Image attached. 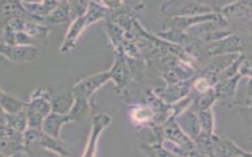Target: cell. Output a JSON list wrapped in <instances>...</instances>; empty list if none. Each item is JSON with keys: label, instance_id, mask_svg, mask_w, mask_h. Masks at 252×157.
Returning a JSON list of instances; mask_svg holds the SVG:
<instances>
[{"label": "cell", "instance_id": "6da1fadb", "mask_svg": "<svg viewBox=\"0 0 252 157\" xmlns=\"http://www.w3.org/2000/svg\"><path fill=\"white\" fill-rule=\"evenodd\" d=\"M52 96L46 89L35 88L26 102L28 128L41 129L43 120L52 112Z\"/></svg>", "mask_w": 252, "mask_h": 157}, {"label": "cell", "instance_id": "7a4b0ae2", "mask_svg": "<svg viewBox=\"0 0 252 157\" xmlns=\"http://www.w3.org/2000/svg\"><path fill=\"white\" fill-rule=\"evenodd\" d=\"M110 80V75L108 71H102L90 76H87L78 80L70 89L74 98L82 97L91 99L93 94L106 82Z\"/></svg>", "mask_w": 252, "mask_h": 157}, {"label": "cell", "instance_id": "3957f363", "mask_svg": "<svg viewBox=\"0 0 252 157\" xmlns=\"http://www.w3.org/2000/svg\"><path fill=\"white\" fill-rule=\"evenodd\" d=\"M111 117L106 113H97L92 118V126L90 135L82 157H95L97 150V143L102 132L111 124Z\"/></svg>", "mask_w": 252, "mask_h": 157}, {"label": "cell", "instance_id": "277c9868", "mask_svg": "<svg viewBox=\"0 0 252 157\" xmlns=\"http://www.w3.org/2000/svg\"><path fill=\"white\" fill-rule=\"evenodd\" d=\"M0 54L13 63H30L36 59L37 48L32 45H9L0 42Z\"/></svg>", "mask_w": 252, "mask_h": 157}, {"label": "cell", "instance_id": "5b68a950", "mask_svg": "<svg viewBox=\"0 0 252 157\" xmlns=\"http://www.w3.org/2000/svg\"><path fill=\"white\" fill-rule=\"evenodd\" d=\"M110 80L115 84L116 92H121L130 77V68L127 63V57L124 55L121 48L115 50V57L111 68L108 70Z\"/></svg>", "mask_w": 252, "mask_h": 157}, {"label": "cell", "instance_id": "8992f818", "mask_svg": "<svg viewBox=\"0 0 252 157\" xmlns=\"http://www.w3.org/2000/svg\"><path fill=\"white\" fill-rule=\"evenodd\" d=\"M0 151L7 157H16L26 152L24 133L7 126L5 135L0 138Z\"/></svg>", "mask_w": 252, "mask_h": 157}, {"label": "cell", "instance_id": "52a82bcc", "mask_svg": "<svg viewBox=\"0 0 252 157\" xmlns=\"http://www.w3.org/2000/svg\"><path fill=\"white\" fill-rule=\"evenodd\" d=\"M86 27H87V24H86L85 16L75 18L74 20L71 21L69 28L59 48V51L61 54L68 53L76 47L77 41Z\"/></svg>", "mask_w": 252, "mask_h": 157}, {"label": "cell", "instance_id": "ba28073f", "mask_svg": "<svg viewBox=\"0 0 252 157\" xmlns=\"http://www.w3.org/2000/svg\"><path fill=\"white\" fill-rule=\"evenodd\" d=\"M204 8L207 7L193 2H164L160 6L161 12L169 16H188L209 11Z\"/></svg>", "mask_w": 252, "mask_h": 157}, {"label": "cell", "instance_id": "9c48e42d", "mask_svg": "<svg viewBox=\"0 0 252 157\" xmlns=\"http://www.w3.org/2000/svg\"><path fill=\"white\" fill-rule=\"evenodd\" d=\"M67 123H70L67 115L59 114V113L52 111L43 120V123L41 126V131L45 134H47L53 138L59 139L61 129H62L63 125H65Z\"/></svg>", "mask_w": 252, "mask_h": 157}, {"label": "cell", "instance_id": "30bf717a", "mask_svg": "<svg viewBox=\"0 0 252 157\" xmlns=\"http://www.w3.org/2000/svg\"><path fill=\"white\" fill-rule=\"evenodd\" d=\"M59 1H22L26 11L42 24H44V19L55 9Z\"/></svg>", "mask_w": 252, "mask_h": 157}, {"label": "cell", "instance_id": "8fae6325", "mask_svg": "<svg viewBox=\"0 0 252 157\" xmlns=\"http://www.w3.org/2000/svg\"><path fill=\"white\" fill-rule=\"evenodd\" d=\"M0 13L7 21L9 19H23L26 21L38 22L34 17L30 15L24 8L22 1H4L0 3ZM39 23V22H38Z\"/></svg>", "mask_w": 252, "mask_h": 157}, {"label": "cell", "instance_id": "7c38bea8", "mask_svg": "<svg viewBox=\"0 0 252 157\" xmlns=\"http://www.w3.org/2000/svg\"><path fill=\"white\" fill-rule=\"evenodd\" d=\"M71 21L69 1H59L55 9L44 19V25H60Z\"/></svg>", "mask_w": 252, "mask_h": 157}, {"label": "cell", "instance_id": "4fadbf2b", "mask_svg": "<svg viewBox=\"0 0 252 157\" xmlns=\"http://www.w3.org/2000/svg\"><path fill=\"white\" fill-rule=\"evenodd\" d=\"M92 111L91 99L77 97L74 100V103L68 112L67 116L70 122H79L88 117Z\"/></svg>", "mask_w": 252, "mask_h": 157}, {"label": "cell", "instance_id": "5bb4252c", "mask_svg": "<svg viewBox=\"0 0 252 157\" xmlns=\"http://www.w3.org/2000/svg\"><path fill=\"white\" fill-rule=\"evenodd\" d=\"M37 145L41 146L42 148L51 151L53 153H55L56 155L63 157V156H71L69 149L64 145L63 141L59 138H53L47 134H45L42 131L41 136L39 137L37 143Z\"/></svg>", "mask_w": 252, "mask_h": 157}, {"label": "cell", "instance_id": "9a60e30c", "mask_svg": "<svg viewBox=\"0 0 252 157\" xmlns=\"http://www.w3.org/2000/svg\"><path fill=\"white\" fill-rule=\"evenodd\" d=\"M51 27L42 23L34 21H26L23 31L27 33L30 37L36 40L37 42H41L47 39Z\"/></svg>", "mask_w": 252, "mask_h": 157}, {"label": "cell", "instance_id": "2e32d148", "mask_svg": "<svg viewBox=\"0 0 252 157\" xmlns=\"http://www.w3.org/2000/svg\"><path fill=\"white\" fill-rule=\"evenodd\" d=\"M111 12L104 6L103 2H94V1L89 2L88 9L85 14V20H86L87 26H89L90 25H92L97 21L106 19V17Z\"/></svg>", "mask_w": 252, "mask_h": 157}, {"label": "cell", "instance_id": "e0dca14e", "mask_svg": "<svg viewBox=\"0 0 252 157\" xmlns=\"http://www.w3.org/2000/svg\"><path fill=\"white\" fill-rule=\"evenodd\" d=\"M0 107L6 114H15L26 108V102L3 91L0 95Z\"/></svg>", "mask_w": 252, "mask_h": 157}, {"label": "cell", "instance_id": "ac0fdd59", "mask_svg": "<svg viewBox=\"0 0 252 157\" xmlns=\"http://www.w3.org/2000/svg\"><path fill=\"white\" fill-rule=\"evenodd\" d=\"M74 100L75 98L71 91L60 93L57 96H54L51 99L52 111L59 114L67 115L74 103Z\"/></svg>", "mask_w": 252, "mask_h": 157}, {"label": "cell", "instance_id": "d6986e66", "mask_svg": "<svg viewBox=\"0 0 252 157\" xmlns=\"http://www.w3.org/2000/svg\"><path fill=\"white\" fill-rule=\"evenodd\" d=\"M6 125L24 133L28 129V117L26 108L15 114H6Z\"/></svg>", "mask_w": 252, "mask_h": 157}, {"label": "cell", "instance_id": "ffe728a7", "mask_svg": "<svg viewBox=\"0 0 252 157\" xmlns=\"http://www.w3.org/2000/svg\"><path fill=\"white\" fill-rule=\"evenodd\" d=\"M130 116L133 122L137 124L144 123L151 118V109L144 106H137L131 110Z\"/></svg>", "mask_w": 252, "mask_h": 157}, {"label": "cell", "instance_id": "44dd1931", "mask_svg": "<svg viewBox=\"0 0 252 157\" xmlns=\"http://www.w3.org/2000/svg\"><path fill=\"white\" fill-rule=\"evenodd\" d=\"M70 5V13L71 19L74 20L75 18L85 16L89 2L88 1H69Z\"/></svg>", "mask_w": 252, "mask_h": 157}, {"label": "cell", "instance_id": "7402d4cb", "mask_svg": "<svg viewBox=\"0 0 252 157\" xmlns=\"http://www.w3.org/2000/svg\"><path fill=\"white\" fill-rule=\"evenodd\" d=\"M0 125H6V113L0 107Z\"/></svg>", "mask_w": 252, "mask_h": 157}, {"label": "cell", "instance_id": "603a6c76", "mask_svg": "<svg viewBox=\"0 0 252 157\" xmlns=\"http://www.w3.org/2000/svg\"><path fill=\"white\" fill-rule=\"evenodd\" d=\"M6 130H7V126L6 125H0V138L5 135Z\"/></svg>", "mask_w": 252, "mask_h": 157}, {"label": "cell", "instance_id": "cb8c5ba5", "mask_svg": "<svg viewBox=\"0 0 252 157\" xmlns=\"http://www.w3.org/2000/svg\"><path fill=\"white\" fill-rule=\"evenodd\" d=\"M3 60H4V58H3V56L0 54V63H1Z\"/></svg>", "mask_w": 252, "mask_h": 157}, {"label": "cell", "instance_id": "d4e9b609", "mask_svg": "<svg viewBox=\"0 0 252 157\" xmlns=\"http://www.w3.org/2000/svg\"><path fill=\"white\" fill-rule=\"evenodd\" d=\"M0 157H7V156H5V155L0 151Z\"/></svg>", "mask_w": 252, "mask_h": 157}, {"label": "cell", "instance_id": "484cf974", "mask_svg": "<svg viewBox=\"0 0 252 157\" xmlns=\"http://www.w3.org/2000/svg\"><path fill=\"white\" fill-rule=\"evenodd\" d=\"M3 91H4V90H2V89H1V87H0V95L2 94V92H3Z\"/></svg>", "mask_w": 252, "mask_h": 157}, {"label": "cell", "instance_id": "4316f807", "mask_svg": "<svg viewBox=\"0 0 252 157\" xmlns=\"http://www.w3.org/2000/svg\"><path fill=\"white\" fill-rule=\"evenodd\" d=\"M63 157H72V156H63Z\"/></svg>", "mask_w": 252, "mask_h": 157}]
</instances>
